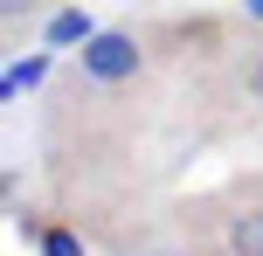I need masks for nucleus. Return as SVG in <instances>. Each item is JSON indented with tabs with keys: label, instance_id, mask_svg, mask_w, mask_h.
Returning a JSON list of instances; mask_svg holds the SVG:
<instances>
[{
	"label": "nucleus",
	"instance_id": "f257e3e1",
	"mask_svg": "<svg viewBox=\"0 0 263 256\" xmlns=\"http://www.w3.org/2000/svg\"><path fill=\"white\" fill-rule=\"evenodd\" d=\"M77 69H83V83H132L145 69V49L132 28H104V35H90L77 49Z\"/></svg>",
	"mask_w": 263,
	"mask_h": 256
},
{
	"label": "nucleus",
	"instance_id": "f03ea898",
	"mask_svg": "<svg viewBox=\"0 0 263 256\" xmlns=\"http://www.w3.org/2000/svg\"><path fill=\"white\" fill-rule=\"evenodd\" d=\"M222 256H263V201L236 208L222 222Z\"/></svg>",
	"mask_w": 263,
	"mask_h": 256
},
{
	"label": "nucleus",
	"instance_id": "7ed1b4c3",
	"mask_svg": "<svg viewBox=\"0 0 263 256\" xmlns=\"http://www.w3.org/2000/svg\"><path fill=\"white\" fill-rule=\"evenodd\" d=\"M49 42H55V49H63V42H90V21H83V14H55V21H49Z\"/></svg>",
	"mask_w": 263,
	"mask_h": 256
},
{
	"label": "nucleus",
	"instance_id": "20e7f679",
	"mask_svg": "<svg viewBox=\"0 0 263 256\" xmlns=\"http://www.w3.org/2000/svg\"><path fill=\"white\" fill-rule=\"evenodd\" d=\"M42 256H83V243L69 229H42Z\"/></svg>",
	"mask_w": 263,
	"mask_h": 256
},
{
	"label": "nucleus",
	"instance_id": "39448f33",
	"mask_svg": "<svg viewBox=\"0 0 263 256\" xmlns=\"http://www.w3.org/2000/svg\"><path fill=\"white\" fill-rule=\"evenodd\" d=\"M242 97H250V104L263 111V49L250 55V69H242Z\"/></svg>",
	"mask_w": 263,
	"mask_h": 256
},
{
	"label": "nucleus",
	"instance_id": "423d86ee",
	"mask_svg": "<svg viewBox=\"0 0 263 256\" xmlns=\"http://www.w3.org/2000/svg\"><path fill=\"white\" fill-rule=\"evenodd\" d=\"M42 69H49V63H42V55H35V63H14V76H7V90H21V83H42Z\"/></svg>",
	"mask_w": 263,
	"mask_h": 256
},
{
	"label": "nucleus",
	"instance_id": "0eeeda50",
	"mask_svg": "<svg viewBox=\"0 0 263 256\" xmlns=\"http://www.w3.org/2000/svg\"><path fill=\"white\" fill-rule=\"evenodd\" d=\"M132 256H201V249H187V243H139Z\"/></svg>",
	"mask_w": 263,
	"mask_h": 256
},
{
	"label": "nucleus",
	"instance_id": "6e6552de",
	"mask_svg": "<svg viewBox=\"0 0 263 256\" xmlns=\"http://www.w3.org/2000/svg\"><path fill=\"white\" fill-rule=\"evenodd\" d=\"M0 14H7V28H21V14H35V0H0Z\"/></svg>",
	"mask_w": 263,
	"mask_h": 256
},
{
	"label": "nucleus",
	"instance_id": "1a4fd4ad",
	"mask_svg": "<svg viewBox=\"0 0 263 256\" xmlns=\"http://www.w3.org/2000/svg\"><path fill=\"white\" fill-rule=\"evenodd\" d=\"M250 14H256V21H263V0H250Z\"/></svg>",
	"mask_w": 263,
	"mask_h": 256
}]
</instances>
